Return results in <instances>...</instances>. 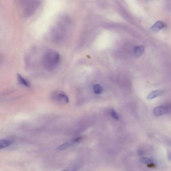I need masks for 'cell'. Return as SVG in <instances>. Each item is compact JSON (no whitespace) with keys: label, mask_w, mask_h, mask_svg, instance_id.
<instances>
[{"label":"cell","mask_w":171,"mask_h":171,"mask_svg":"<svg viewBox=\"0 0 171 171\" xmlns=\"http://www.w3.org/2000/svg\"><path fill=\"white\" fill-rule=\"evenodd\" d=\"M60 60V56L58 53L55 51H50L45 55L43 60V63L47 69L53 70L57 66Z\"/></svg>","instance_id":"obj_1"},{"label":"cell","mask_w":171,"mask_h":171,"mask_svg":"<svg viewBox=\"0 0 171 171\" xmlns=\"http://www.w3.org/2000/svg\"><path fill=\"white\" fill-rule=\"evenodd\" d=\"M51 97L53 100L59 104H65L69 102L68 97L62 92H54L52 93Z\"/></svg>","instance_id":"obj_2"},{"label":"cell","mask_w":171,"mask_h":171,"mask_svg":"<svg viewBox=\"0 0 171 171\" xmlns=\"http://www.w3.org/2000/svg\"><path fill=\"white\" fill-rule=\"evenodd\" d=\"M168 110L167 107L164 106H160L154 108L153 110V112L155 116H159L167 113Z\"/></svg>","instance_id":"obj_3"},{"label":"cell","mask_w":171,"mask_h":171,"mask_svg":"<svg viewBox=\"0 0 171 171\" xmlns=\"http://www.w3.org/2000/svg\"><path fill=\"white\" fill-rule=\"evenodd\" d=\"M164 26L165 24L164 22L161 21H158L152 26L151 29L152 31L153 32H158L164 28Z\"/></svg>","instance_id":"obj_4"},{"label":"cell","mask_w":171,"mask_h":171,"mask_svg":"<svg viewBox=\"0 0 171 171\" xmlns=\"http://www.w3.org/2000/svg\"><path fill=\"white\" fill-rule=\"evenodd\" d=\"M145 47L143 46H140L135 47L134 50V55L136 57L138 58L141 57L143 54Z\"/></svg>","instance_id":"obj_5"},{"label":"cell","mask_w":171,"mask_h":171,"mask_svg":"<svg viewBox=\"0 0 171 171\" xmlns=\"http://www.w3.org/2000/svg\"><path fill=\"white\" fill-rule=\"evenodd\" d=\"M164 91L162 90H157L152 91L147 96V99L151 100L160 96L163 94Z\"/></svg>","instance_id":"obj_6"},{"label":"cell","mask_w":171,"mask_h":171,"mask_svg":"<svg viewBox=\"0 0 171 171\" xmlns=\"http://www.w3.org/2000/svg\"><path fill=\"white\" fill-rule=\"evenodd\" d=\"M17 79L18 82L20 84L24 85V86L26 87H30V84L29 82L23 78L21 75L19 74L17 75Z\"/></svg>","instance_id":"obj_7"},{"label":"cell","mask_w":171,"mask_h":171,"mask_svg":"<svg viewBox=\"0 0 171 171\" xmlns=\"http://www.w3.org/2000/svg\"><path fill=\"white\" fill-rule=\"evenodd\" d=\"M12 143L11 140L8 139L0 140V149L9 147Z\"/></svg>","instance_id":"obj_8"},{"label":"cell","mask_w":171,"mask_h":171,"mask_svg":"<svg viewBox=\"0 0 171 171\" xmlns=\"http://www.w3.org/2000/svg\"><path fill=\"white\" fill-rule=\"evenodd\" d=\"M93 90L94 92L96 94H100L102 92V87L100 84H96L94 86Z\"/></svg>","instance_id":"obj_9"},{"label":"cell","mask_w":171,"mask_h":171,"mask_svg":"<svg viewBox=\"0 0 171 171\" xmlns=\"http://www.w3.org/2000/svg\"><path fill=\"white\" fill-rule=\"evenodd\" d=\"M141 162L144 164H148L152 163V162L150 159L147 158H142L141 159Z\"/></svg>","instance_id":"obj_10"},{"label":"cell","mask_w":171,"mask_h":171,"mask_svg":"<svg viewBox=\"0 0 171 171\" xmlns=\"http://www.w3.org/2000/svg\"><path fill=\"white\" fill-rule=\"evenodd\" d=\"M110 114L113 118L116 120H118L119 119V116L116 112L113 109H112L110 111Z\"/></svg>","instance_id":"obj_11"},{"label":"cell","mask_w":171,"mask_h":171,"mask_svg":"<svg viewBox=\"0 0 171 171\" xmlns=\"http://www.w3.org/2000/svg\"><path fill=\"white\" fill-rule=\"evenodd\" d=\"M70 145V143H66L62 144L58 148V150H62L66 149Z\"/></svg>","instance_id":"obj_12"},{"label":"cell","mask_w":171,"mask_h":171,"mask_svg":"<svg viewBox=\"0 0 171 171\" xmlns=\"http://www.w3.org/2000/svg\"><path fill=\"white\" fill-rule=\"evenodd\" d=\"M147 166L149 168H154L155 167V165L152 163L147 164Z\"/></svg>","instance_id":"obj_13"},{"label":"cell","mask_w":171,"mask_h":171,"mask_svg":"<svg viewBox=\"0 0 171 171\" xmlns=\"http://www.w3.org/2000/svg\"><path fill=\"white\" fill-rule=\"evenodd\" d=\"M167 153H168V160H169L170 161L171 154H170V151H168L167 152Z\"/></svg>","instance_id":"obj_14"}]
</instances>
